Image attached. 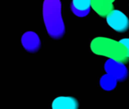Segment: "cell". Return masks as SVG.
Here are the masks:
<instances>
[{
    "label": "cell",
    "instance_id": "6da1fadb",
    "mask_svg": "<svg viewBox=\"0 0 129 109\" xmlns=\"http://www.w3.org/2000/svg\"><path fill=\"white\" fill-rule=\"evenodd\" d=\"M42 15L48 35L54 39H61L65 33V27L61 15L60 0H44Z\"/></svg>",
    "mask_w": 129,
    "mask_h": 109
},
{
    "label": "cell",
    "instance_id": "7a4b0ae2",
    "mask_svg": "<svg viewBox=\"0 0 129 109\" xmlns=\"http://www.w3.org/2000/svg\"><path fill=\"white\" fill-rule=\"evenodd\" d=\"M91 51L101 56L119 61L124 63L129 61L128 52L126 47L119 41L107 37H97L91 42Z\"/></svg>",
    "mask_w": 129,
    "mask_h": 109
},
{
    "label": "cell",
    "instance_id": "3957f363",
    "mask_svg": "<svg viewBox=\"0 0 129 109\" xmlns=\"http://www.w3.org/2000/svg\"><path fill=\"white\" fill-rule=\"evenodd\" d=\"M107 22L110 27L119 33L125 32L129 28L128 17L119 10H113L107 16Z\"/></svg>",
    "mask_w": 129,
    "mask_h": 109
},
{
    "label": "cell",
    "instance_id": "277c9868",
    "mask_svg": "<svg viewBox=\"0 0 129 109\" xmlns=\"http://www.w3.org/2000/svg\"><path fill=\"white\" fill-rule=\"evenodd\" d=\"M105 71L113 75L118 81L122 82L128 78V71L124 62L109 58L104 64Z\"/></svg>",
    "mask_w": 129,
    "mask_h": 109
},
{
    "label": "cell",
    "instance_id": "5b68a950",
    "mask_svg": "<svg viewBox=\"0 0 129 109\" xmlns=\"http://www.w3.org/2000/svg\"><path fill=\"white\" fill-rule=\"evenodd\" d=\"M21 43L25 50L30 53L38 52L41 47L39 37L33 31H28L23 34L21 37Z\"/></svg>",
    "mask_w": 129,
    "mask_h": 109
},
{
    "label": "cell",
    "instance_id": "8992f818",
    "mask_svg": "<svg viewBox=\"0 0 129 109\" xmlns=\"http://www.w3.org/2000/svg\"><path fill=\"white\" fill-rule=\"evenodd\" d=\"M91 0H72L70 8L72 12L78 17H85L90 12Z\"/></svg>",
    "mask_w": 129,
    "mask_h": 109
},
{
    "label": "cell",
    "instance_id": "52a82bcc",
    "mask_svg": "<svg viewBox=\"0 0 129 109\" xmlns=\"http://www.w3.org/2000/svg\"><path fill=\"white\" fill-rule=\"evenodd\" d=\"M115 0H91V8L101 17H107L113 10Z\"/></svg>",
    "mask_w": 129,
    "mask_h": 109
},
{
    "label": "cell",
    "instance_id": "ba28073f",
    "mask_svg": "<svg viewBox=\"0 0 129 109\" xmlns=\"http://www.w3.org/2000/svg\"><path fill=\"white\" fill-rule=\"evenodd\" d=\"M78 107V101L71 96H60L52 102L53 109H76Z\"/></svg>",
    "mask_w": 129,
    "mask_h": 109
},
{
    "label": "cell",
    "instance_id": "9c48e42d",
    "mask_svg": "<svg viewBox=\"0 0 129 109\" xmlns=\"http://www.w3.org/2000/svg\"><path fill=\"white\" fill-rule=\"evenodd\" d=\"M117 81V79L113 75L107 73V74L101 77L100 80V85L103 90L106 91H111L116 86Z\"/></svg>",
    "mask_w": 129,
    "mask_h": 109
},
{
    "label": "cell",
    "instance_id": "30bf717a",
    "mask_svg": "<svg viewBox=\"0 0 129 109\" xmlns=\"http://www.w3.org/2000/svg\"><path fill=\"white\" fill-rule=\"evenodd\" d=\"M120 42L126 47V49H127V50H128V55H129V39H121L120 40Z\"/></svg>",
    "mask_w": 129,
    "mask_h": 109
}]
</instances>
